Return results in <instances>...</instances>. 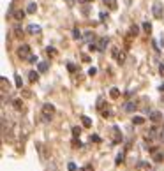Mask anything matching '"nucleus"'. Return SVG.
Here are the masks:
<instances>
[{
    "mask_svg": "<svg viewBox=\"0 0 164 171\" xmlns=\"http://www.w3.org/2000/svg\"><path fill=\"white\" fill-rule=\"evenodd\" d=\"M53 115H55V106L49 104V102H48V104H44L43 106V118H44V120L49 122L51 118H53Z\"/></svg>",
    "mask_w": 164,
    "mask_h": 171,
    "instance_id": "f257e3e1",
    "label": "nucleus"
},
{
    "mask_svg": "<svg viewBox=\"0 0 164 171\" xmlns=\"http://www.w3.org/2000/svg\"><path fill=\"white\" fill-rule=\"evenodd\" d=\"M18 56L23 58V60H28V58L32 56V53H30V46H28V44L20 46V48H18Z\"/></svg>",
    "mask_w": 164,
    "mask_h": 171,
    "instance_id": "f03ea898",
    "label": "nucleus"
},
{
    "mask_svg": "<svg viewBox=\"0 0 164 171\" xmlns=\"http://www.w3.org/2000/svg\"><path fill=\"white\" fill-rule=\"evenodd\" d=\"M152 14H153L155 20H161V18H162V4H161V2H153Z\"/></svg>",
    "mask_w": 164,
    "mask_h": 171,
    "instance_id": "7ed1b4c3",
    "label": "nucleus"
},
{
    "mask_svg": "<svg viewBox=\"0 0 164 171\" xmlns=\"http://www.w3.org/2000/svg\"><path fill=\"white\" fill-rule=\"evenodd\" d=\"M113 58H115L118 64H124V60H125V51H120L118 48H113Z\"/></svg>",
    "mask_w": 164,
    "mask_h": 171,
    "instance_id": "20e7f679",
    "label": "nucleus"
},
{
    "mask_svg": "<svg viewBox=\"0 0 164 171\" xmlns=\"http://www.w3.org/2000/svg\"><path fill=\"white\" fill-rule=\"evenodd\" d=\"M136 169L138 171H152V168H150V162H147V160H139L136 164Z\"/></svg>",
    "mask_w": 164,
    "mask_h": 171,
    "instance_id": "39448f33",
    "label": "nucleus"
},
{
    "mask_svg": "<svg viewBox=\"0 0 164 171\" xmlns=\"http://www.w3.org/2000/svg\"><path fill=\"white\" fill-rule=\"evenodd\" d=\"M150 120L155 122V124H159V122L162 120V115H161V111H157V110L150 111Z\"/></svg>",
    "mask_w": 164,
    "mask_h": 171,
    "instance_id": "423d86ee",
    "label": "nucleus"
},
{
    "mask_svg": "<svg viewBox=\"0 0 164 171\" xmlns=\"http://www.w3.org/2000/svg\"><path fill=\"white\" fill-rule=\"evenodd\" d=\"M108 37H101L99 39V43H97V48H99V51H104L106 48H108Z\"/></svg>",
    "mask_w": 164,
    "mask_h": 171,
    "instance_id": "0eeeda50",
    "label": "nucleus"
},
{
    "mask_svg": "<svg viewBox=\"0 0 164 171\" xmlns=\"http://www.w3.org/2000/svg\"><path fill=\"white\" fill-rule=\"evenodd\" d=\"M122 110L127 111V113H131V111L136 110V102H134V101H129V102H125V104H124V108H122Z\"/></svg>",
    "mask_w": 164,
    "mask_h": 171,
    "instance_id": "6e6552de",
    "label": "nucleus"
},
{
    "mask_svg": "<svg viewBox=\"0 0 164 171\" xmlns=\"http://www.w3.org/2000/svg\"><path fill=\"white\" fill-rule=\"evenodd\" d=\"M122 141V134L118 131V127H113V143H120Z\"/></svg>",
    "mask_w": 164,
    "mask_h": 171,
    "instance_id": "1a4fd4ad",
    "label": "nucleus"
},
{
    "mask_svg": "<svg viewBox=\"0 0 164 171\" xmlns=\"http://www.w3.org/2000/svg\"><path fill=\"white\" fill-rule=\"evenodd\" d=\"M12 18H14L16 21H21L23 18H25V11H23V9H18V11H14V12H12Z\"/></svg>",
    "mask_w": 164,
    "mask_h": 171,
    "instance_id": "9d476101",
    "label": "nucleus"
},
{
    "mask_svg": "<svg viewBox=\"0 0 164 171\" xmlns=\"http://www.w3.org/2000/svg\"><path fill=\"white\" fill-rule=\"evenodd\" d=\"M104 6H108V9H111V11H116L118 4H116V0H104Z\"/></svg>",
    "mask_w": 164,
    "mask_h": 171,
    "instance_id": "9b49d317",
    "label": "nucleus"
},
{
    "mask_svg": "<svg viewBox=\"0 0 164 171\" xmlns=\"http://www.w3.org/2000/svg\"><path fill=\"white\" fill-rule=\"evenodd\" d=\"M39 79V71H30L28 72V81L30 83H35Z\"/></svg>",
    "mask_w": 164,
    "mask_h": 171,
    "instance_id": "f8f14e48",
    "label": "nucleus"
},
{
    "mask_svg": "<svg viewBox=\"0 0 164 171\" xmlns=\"http://www.w3.org/2000/svg\"><path fill=\"white\" fill-rule=\"evenodd\" d=\"M28 34H34V35H35V34H41V27L35 25V23H32V25L28 27Z\"/></svg>",
    "mask_w": 164,
    "mask_h": 171,
    "instance_id": "ddd939ff",
    "label": "nucleus"
},
{
    "mask_svg": "<svg viewBox=\"0 0 164 171\" xmlns=\"http://www.w3.org/2000/svg\"><path fill=\"white\" fill-rule=\"evenodd\" d=\"M109 97H111V99H118V97H120V90L113 87V88L109 90Z\"/></svg>",
    "mask_w": 164,
    "mask_h": 171,
    "instance_id": "4468645a",
    "label": "nucleus"
},
{
    "mask_svg": "<svg viewBox=\"0 0 164 171\" xmlns=\"http://www.w3.org/2000/svg\"><path fill=\"white\" fill-rule=\"evenodd\" d=\"M12 106H14L18 111H23V101L21 99H14L12 101Z\"/></svg>",
    "mask_w": 164,
    "mask_h": 171,
    "instance_id": "2eb2a0df",
    "label": "nucleus"
},
{
    "mask_svg": "<svg viewBox=\"0 0 164 171\" xmlns=\"http://www.w3.org/2000/svg\"><path fill=\"white\" fill-rule=\"evenodd\" d=\"M132 124H134V125H141V124H145V118H143V116H134V118H132Z\"/></svg>",
    "mask_w": 164,
    "mask_h": 171,
    "instance_id": "dca6fc26",
    "label": "nucleus"
},
{
    "mask_svg": "<svg viewBox=\"0 0 164 171\" xmlns=\"http://www.w3.org/2000/svg\"><path fill=\"white\" fill-rule=\"evenodd\" d=\"M37 71L39 72H46V71H48V64H46V62H39Z\"/></svg>",
    "mask_w": 164,
    "mask_h": 171,
    "instance_id": "f3484780",
    "label": "nucleus"
},
{
    "mask_svg": "<svg viewBox=\"0 0 164 171\" xmlns=\"http://www.w3.org/2000/svg\"><path fill=\"white\" fill-rule=\"evenodd\" d=\"M124 159H125V154H124V152H120V154L116 155V160H115V164H116V166H120L122 162H124Z\"/></svg>",
    "mask_w": 164,
    "mask_h": 171,
    "instance_id": "a211bd4d",
    "label": "nucleus"
},
{
    "mask_svg": "<svg viewBox=\"0 0 164 171\" xmlns=\"http://www.w3.org/2000/svg\"><path fill=\"white\" fill-rule=\"evenodd\" d=\"M162 159H164L162 152H155V154H153V160H155V162H162Z\"/></svg>",
    "mask_w": 164,
    "mask_h": 171,
    "instance_id": "6ab92c4d",
    "label": "nucleus"
},
{
    "mask_svg": "<svg viewBox=\"0 0 164 171\" xmlns=\"http://www.w3.org/2000/svg\"><path fill=\"white\" fill-rule=\"evenodd\" d=\"M81 122H83V127H92V120L88 116H81Z\"/></svg>",
    "mask_w": 164,
    "mask_h": 171,
    "instance_id": "aec40b11",
    "label": "nucleus"
},
{
    "mask_svg": "<svg viewBox=\"0 0 164 171\" xmlns=\"http://www.w3.org/2000/svg\"><path fill=\"white\" fill-rule=\"evenodd\" d=\"M143 32H145V34H150V32H152V25H150L148 21L143 23Z\"/></svg>",
    "mask_w": 164,
    "mask_h": 171,
    "instance_id": "412c9836",
    "label": "nucleus"
},
{
    "mask_svg": "<svg viewBox=\"0 0 164 171\" xmlns=\"http://www.w3.org/2000/svg\"><path fill=\"white\" fill-rule=\"evenodd\" d=\"M37 11V4H28V7H27V12H30V14H32V12H35Z\"/></svg>",
    "mask_w": 164,
    "mask_h": 171,
    "instance_id": "4be33fe9",
    "label": "nucleus"
},
{
    "mask_svg": "<svg viewBox=\"0 0 164 171\" xmlns=\"http://www.w3.org/2000/svg\"><path fill=\"white\" fill-rule=\"evenodd\" d=\"M14 35H16L18 39H23V30H21V27H16V28H14Z\"/></svg>",
    "mask_w": 164,
    "mask_h": 171,
    "instance_id": "5701e85b",
    "label": "nucleus"
},
{
    "mask_svg": "<svg viewBox=\"0 0 164 171\" xmlns=\"http://www.w3.org/2000/svg\"><path fill=\"white\" fill-rule=\"evenodd\" d=\"M46 53H48L49 56H57V50H55V48H51V46H49V48H46Z\"/></svg>",
    "mask_w": 164,
    "mask_h": 171,
    "instance_id": "b1692460",
    "label": "nucleus"
},
{
    "mask_svg": "<svg viewBox=\"0 0 164 171\" xmlns=\"http://www.w3.org/2000/svg\"><path fill=\"white\" fill-rule=\"evenodd\" d=\"M72 35H74V39H78V41H80V39L83 37V35H81V32H80L78 28H74V30H72Z\"/></svg>",
    "mask_w": 164,
    "mask_h": 171,
    "instance_id": "393cba45",
    "label": "nucleus"
},
{
    "mask_svg": "<svg viewBox=\"0 0 164 171\" xmlns=\"http://www.w3.org/2000/svg\"><path fill=\"white\" fill-rule=\"evenodd\" d=\"M14 81H16V87H18V88H21V87H23V81H21V78L18 76V74H16V76H14Z\"/></svg>",
    "mask_w": 164,
    "mask_h": 171,
    "instance_id": "a878e982",
    "label": "nucleus"
},
{
    "mask_svg": "<svg viewBox=\"0 0 164 171\" xmlns=\"http://www.w3.org/2000/svg\"><path fill=\"white\" fill-rule=\"evenodd\" d=\"M80 134H81V129H80V127H72V136H74V138H78Z\"/></svg>",
    "mask_w": 164,
    "mask_h": 171,
    "instance_id": "bb28decb",
    "label": "nucleus"
},
{
    "mask_svg": "<svg viewBox=\"0 0 164 171\" xmlns=\"http://www.w3.org/2000/svg\"><path fill=\"white\" fill-rule=\"evenodd\" d=\"M72 146H74V148H80V146H83V145H81V141H80L78 138H74L72 139Z\"/></svg>",
    "mask_w": 164,
    "mask_h": 171,
    "instance_id": "cd10ccee",
    "label": "nucleus"
},
{
    "mask_svg": "<svg viewBox=\"0 0 164 171\" xmlns=\"http://www.w3.org/2000/svg\"><path fill=\"white\" fill-rule=\"evenodd\" d=\"M90 141H92V143H101V138H99L97 134H92V136H90Z\"/></svg>",
    "mask_w": 164,
    "mask_h": 171,
    "instance_id": "c85d7f7f",
    "label": "nucleus"
},
{
    "mask_svg": "<svg viewBox=\"0 0 164 171\" xmlns=\"http://www.w3.org/2000/svg\"><path fill=\"white\" fill-rule=\"evenodd\" d=\"M85 41H92V37H93V32H85Z\"/></svg>",
    "mask_w": 164,
    "mask_h": 171,
    "instance_id": "c756f323",
    "label": "nucleus"
},
{
    "mask_svg": "<svg viewBox=\"0 0 164 171\" xmlns=\"http://www.w3.org/2000/svg\"><path fill=\"white\" fill-rule=\"evenodd\" d=\"M67 169H69V171H78V168H76L74 162H69V164H67Z\"/></svg>",
    "mask_w": 164,
    "mask_h": 171,
    "instance_id": "7c9ffc66",
    "label": "nucleus"
},
{
    "mask_svg": "<svg viewBox=\"0 0 164 171\" xmlns=\"http://www.w3.org/2000/svg\"><path fill=\"white\" fill-rule=\"evenodd\" d=\"M88 74H90V76H95V74H97V69H95V67H90V69H88Z\"/></svg>",
    "mask_w": 164,
    "mask_h": 171,
    "instance_id": "2f4dec72",
    "label": "nucleus"
},
{
    "mask_svg": "<svg viewBox=\"0 0 164 171\" xmlns=\"http://www.w3.org/2000/svg\"><path fill=\"white\" fill-rule=\"evenodd\" d=\"M67 69H69V71H71V72H74V71H76V65H74V64H71V62H69V64H67Z\"/></svg>",
    "mask_w": 164,
    "mask_h": 171,
    "instance_id": "473e14b6",
    "label": "nucleus"
},
{
    "mask_svg": "<svg viewBox=\"0 0 164 171\" xmlns=\"http://www.w3.org/2000/svg\"><path fill=\"white\" fill-rule=\"evenodd\" d=\"M102 106H104V99H99L97 101V108L99 110H102Z\"/></svg>",
    "mask_w": 164,
    "mask_h": 171,
    "instance_id": "72a5a7b5",
    "label": "nucleus"
},
{
    "mask_svg": "<svg viewBox=\"0 0 164 171\" xmlns=\"http://www.w3.org/2000/svg\"><path fill=\"white\" fill-rule=\"evenodd\" d=\"M28 62H32V64H35V62H37V56H35V55H32L30 58H28Z\"/></svg>",
    "mask_w": 164,
    "mask_h": 171,
    "instance_id": "f704fd0d",
    "label": "nucleus"
},
{
    "mask_svg": "<svg viewBox=\"0 0 164 171\" xmlns=\"http://www.w3.org/2000/svg\"><path fill=\"white\" fill-rule=\"evenodd\" d=\"M136 34H138V27H132L131 28V35H136Z\"/></svg>",
    "mask_w": 164,
    "mask_h": 171,
    "instance_id": "c9c22d12",
    "label": "nucleus"
},
{
    "mask_svg": "<svg viewBox=\"0 0 164 171\" xmlns=\"http://www.w3.org/2000/svg\"><path fill=\"white\" fill-rule=\"evenodd\" d=\"M159 72H161V76H164V64H161V67H159Z\"/></svg>",
    "mask_w": 164,
    "mask_h": 171,
    "instance_id": "e433bc0d",
    "label": "nucleus"
},
{
    "mask_svg": "<svg viewBox=\"0 0 164 171\" xmlns=\"http://www.w3.org/2000/svg\"><path fill=\"white\" fill-rule=\"evenodd\" d=\"M81 58H83V62H90V56H88V55H83Z\"/></svg>",
    "mask_w": 164,
    "mask_h": 171,
    "instance_id": "4c0bfd02",
    "label": "nucleus"
},
{
    "mask_svg": "<svg viewBox=\"0 0 164 171\" xmlns=\"http://www.w3.org/2000/svg\"><path fill=\"white\" fill-rule=\"evenodd\" d=\"M85 171H92V166H87V168H85Z\"/></svg>",
    "mask_w": 164,
    "mask_h": 171,
    "instance_id": "58836bf2",
    "label": "nucleus"
},
{
    "mask_svg": "<svg viewBox=\"0 0 164 171\" xmlns=\"http://www.w3.org/2000/svg\"><path fill=\"white\" fill-rule=\"evenodd\" d=\"M159 90H161V92H164V83L161 85V87H159Z\"/></svg>",
    "mask_w": 164,
    "mask_h": 171,
    "instance_id": "ea45409f",
    "label": "nucleus"
},
{
    "mask_svg": "<svg viewBox=\"0 0 164 171\" xmlns=\"http://www.w3.org/2000/svg\"><path fill=\"white\" fill-rule=\"evenodd\" d=\"M78 171H83V169H78Z\"/></svg>",
    "mask_w": 164,
    "mask_h": 171,
    "instance_id": "a19ab883",
    "label": "nucleus"
}]
</instances>
